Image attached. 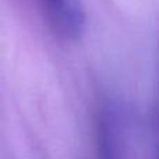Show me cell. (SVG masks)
<instances>
[{"label":"cell","mask_w":159,"mask_h":159,"mask_svg":"<svg viewBox=\"0 0 159 159\" xmlns=\"http://www.w3.org/2000/svg\"><path fill=\"white\" fill-rule=\"evenodd\" d=\"M52 28L64 38L75 39L81 35L85 16L78 0H36Z\"/></svg>","instance_id":"6da1fadb"},{"label":"cell","mask_w":159,"mask_h":159,"mask_svg":"<svg viewBox=\"0 0 159 159\" xmlns=\"http://www.w3.org/2000/svg\"><path fill=\"white\" fill-rule=\"evenodd\" d=\"M157 129H159V120H158V126H157Z\"/></svg>","instance_id":"7a4b0ae2"}]
</instances>
